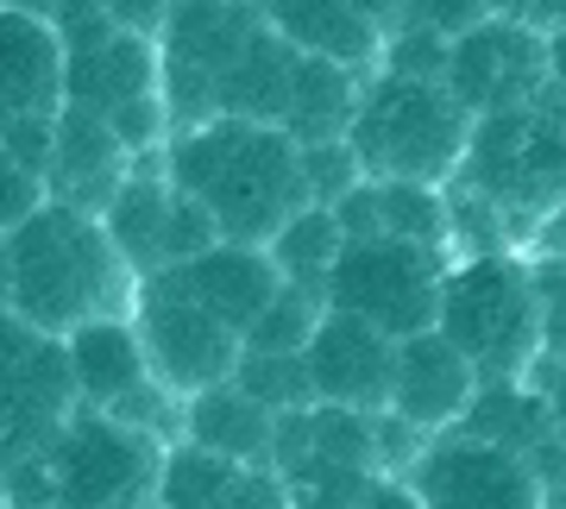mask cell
Returning <instances> with one entry per match:
<instances>
[{
	"instance_id": "3",
	"label": "cell",
	"mask_w": 566,
	"mask_h": 509,
	"mask_svg": "<svg viewBox=\"0 0 566 509\" xmlns=\"http://www.w3.org/2000/svg\"><path fill=\"white\" fill-rule=\"evenodd\" d=\"M479 114L434 76L403 70H371L359 88V114L346 139L359 151L365 177H416V183H460L465 145Z\"/></svg>"
},
{
	"instance_id": "6",
	"label": "cell",
	"mask_w": 566,
	"mask_h": 509,
	"mask_svg": "<svg viewBox=\"0 0 566 509\" xmlns=\"http://www.w3.org/2000/svg\"><path fill=\"white\" fill-rule=\"evenodd\" d=\"M447 271H453V245L403 240V233L346 240V252L327 271V303L359 308L397 340H409L422 327H441Z\"/></svg>"
},
{
	"instance_id": "15",
	"label": "cell",
	"mask_w": 566,
	"mask_h": 509,
	"mask_svg": "<svg viewBox=\"0 0 566 509\" xmlns=\"http://www.w3.org/2000/svg\"><path fill=\"white\" fill-rule=\"evenodd\" d=\"M485 384V371L465 359L460 340H447L441 327H422L397 347V396H390V415H403L416 434H441L460 428L472 396Z\"/></svg>"
},
{
	"instance_id": "14",
	"label": "cell",
	"mask_w": 566,
	"mask_h": 509,
	"mask_svg": "<svg viewBox=\"0 0 566 509\" xmlns=\"http://www.w3.org/2000/svg\"><path fill=\"white\" fill-rule=\"evenodd\" d=\"M397 333L378 327L359 308L327 303L315 340L303 347L308 378H315V403H346V409H371V415H390V396H397Z\"/></svg>"
},
{
	"instance_id": "7",
	"label": "cell",
	"mask_w": 566,
	"mask_h": 509,
	"mask_svg": "<svg viewBox=\"0 0 566 509\" xmlns=\"http://www.w3.org/2000/svg\"><path fill=\"white\" fill-rule=\"evenodd\" d=\"M44 453L57 471V503H158L164 434L145 422H126L76 396Z\"/></svg>"
},
{
	"instance_id": "36",
	"label": "cell",
	"mask_w": 566,
	"mask_h": 509,
	"mask_svg": "<svg viewBox=\"0 0 566 509\" xmlns=\"http://www.w3.org/2000/svg\"><path fill=\"white\" fill-rule=\"evenodd\" d=\"M51 333H39V327L25 321L20 308H0V371H13V365H25L32 352L44 347Z\"/></svg>"
},
{
	"instance_id": "37",
	"label": "cell",
	"mask_w": 566,
	"mask_h": 509,
	"mask_svg": "<svg viewBox=\"0 0 566 509\" xmlns=\"http://www.w3.org/2000/svg\"><path fill=\"white\" fill-rule=\"evenodd\" d=\"M102 7H107V13H114L120 25H126V32H151V39H158L177 0H102Z\"/></svg>"
},
{
	"instance_id": "16",
	"label": "cell",
	"mask_w": 566,
	"mask_h": 509,
	"mask_svg": "<svg viewBox=\"0 0 566 509\" xmlns=\"http://www.w3.org/2000/svg\"><path fill=\"white\" fill-rule=\"evenodd\" d=\"M70 102V44L39 7H0V107L13 114H63Z\"/></svg>"
},
{
	"instance_id": "2",
	"label": "cell",
	"mask_w": 566,
	"mask_h": 509,
	"mask_svg": "<svg viewBox=\"0 0 566 509\" xmlns=\"http://www.w3.org/2000/svg\"><path fill=\"white\" fill-rule=\"evenodd\" d=\"M7 240H13V308L51 340L102 315H133L139 303L145 277L133 271V258L95 208L51 195Z\"/></svg>"
},
{
	"instance_id": "10",
	"label": "cell",
	"mask_w": 566,
	"mask_h": 509,
	"mask_svg": "<svg viewBox=\"0 0 566 509\" xmlns=\"http://www.w3.org/2000/svg\"><path fill=\"white\" fill-rule=\"evenodd\" d=\"M403 485L428 509H535L547 503V478L510 441L479 428H441L403 466Z\"/></svg>"
},
{
	"instance_id": "42",
	"label": "cell",
	"mask_w": 566,
	"mask_h": 509,
	"mask_svg": "<svg viewBox=\"0 0 566 509\" xmlns=\"http://www.w3.org/2000/svg\"><path fill=\"white\" fill-rule=\"evenodd\" d=\"M523 20H528V25H542V32H554V25H566V0H528Z\"/></svg>"
},
{
	"instance_id": "24",
	"label": "cell",
	"mask_w": 566,
	"mask_h": 509,
	"mask_svg": "<svg viewBox=\"0 0 566 509\" xmlns=\"http://www.w3.org/2000/svg\"><path fill=\"white\" fill-rule=\"evenodd\" d=\"M359 88H365V70L334 63V57H308L303 51L290 107H283V126H290L303 145L346 139V126H353V114H359Z\"/></svg>"
},
{
	"instance_id": "32",
	"label": "cell",
	"mask_w": 566,
	"mask_h": 509,
	"mask_svg": "<svg viewBox=\"0 0 566 509\" xmlns=\"http://www.w3.org/2000/svg\"><path fill=\"white\" fill-rule=\"evenodd\" d=\"M0 145H7L25 170H39L44 183H51V158H57V114H13V120L0 126Z\"/></svg>"
},
{
	"instance_id": "5",
	"label": "cell",
	"mask_w": 566,
	"mask_h": 509,
	"mask_svg": "<svg viewBox=\"0 0 566 509\" xmlns=\"http://www.w3.org/2000/svg\"><path fill=\"white\" fill-rule=\"evenodd\" d=\"M441 333L460 340L465 359L485 378H528L542 352V303H535V271L516 252H465L447 271Z\"/></svg>"
},
{
	"instance_id": "28",
	"label": "cell",
	"mask_w": 566,
	"mask_h": 509,
	"mask_svg": "<svg viewBox=\"0 0 566 509\" xmlns=\"http://www.w3.org/2000/svg\"><path fill=\"white\" fill-rule=\"evenodd\" d=\"M385 70H403V76H434L447 82V63H453V39H441V32H428V25H397V32H385Z\"/></svg>"
},
{
	"instance_id": "46",
	"label": "cell",
	"mask_w": 566,
	"mask_h": 509,
	"mask_svg": "<svg viewBox=\"0 0 566 509\" xmlns=\"http://www.w3.org/2000/svg\"><path fill=\"white\" fill-rule=\"evenodd\" d=\"M0 126H7V107H0Z\"/></svg>"
},
{
	"instance_id": "20",
	"label": "cell",
	"mask_w": 566,
	"mask_h": 509,
	"mask_svg": "<svg viewBox=\"0 0 566 509\" xmlns=\"http://www.w3.org/2000/svg\"><path fill=\"white\" fill-rule=\"evenodd\" d=\"M259 13L308 57H334L353 70H378L385 57V32L353 0H259Z\"/></svg>"
},
{
	"instance_id": "12",
	"label": "cell",
	"mask_w": 566,
	"mask_h": 509,
	"mask_svg": "<svg viewBox=\"0 0 566 509\" xmlns=\"http://www.w3.org/2000/svg\"><path fill=\"white\" fill-rule=\"evenodd\" d=\"M63 359H70V378H76V396L95 409H114L126 422H145V428H170L164 409L182 403L177 390L158 384L151 371V352L139 340V321L133 315H102V321H82L76 333H63Z\"/></svg>"
},
{
	"instance_id": "11",
	"label": "cell",
	"mask_w": 566,
	"mask_h": 509,
	"mask_svg": "<svg viewBox=\"0 0 566 509\" xmlns=\"http://www.w3.org/2000/svg\"><path fill=\"white\" fill-rule=\"evenodd\" d=\"M88 107L120 132L133 151H164L170 139V95H164V44L151 32H114L102 51L70 57V102Z\"/></svg>"
},
{
	"instance_id": "27",
	"label": "cell",
	"mask_w": 566,
	"mask_h": 509,
	"mask_svg": "<svg viewBox=\"0 0 566 509\" xmlns=\"http://www.w3.org/2000/svg\"><path fill=\"white\" fill-rule=\"evenodd\" d=\"M233 384L252 390L264 409H277V415H290V409H308L315 403V378H308V359L303 352H240V371H233Z\"/></svg>"
},
{
	"instance_id": "21",
	"label": "cell",
	"mask_w": 566,
	"mask_h": 509,
	"mask_svg": "<svg viewBox=\"0 0 566 509\" xmlns=\"http://www.w3.org/2000/svg\"><path fill=\"white\" fill-rule=\"evenodd\" d=\"M182 434L202 441V447H214V453H227V459L271 466L277 409H264L252 390H240L227 378V384H208V390H196V396H182Z\"/></svg>"
},
{
	"instance_id": "34",
	"label": "cell",
	"mask_w": 566,
	"mask_h": 509,
	"mask_svg": "<svg viewBox=\"0 0 566 509\" xmlns=\"http://www.w3.org/2000/svg\"><path fill=\"white\" fill-rule=\"evenodd\" d=\"M491 13V0H409V25H428L441 39H460Z\"/></svg>"
},
{
	"instance_id": "38",
	"label": "cell",
	"mask_w": 566,
	"mask_h": 509,
	"mask_svg": "<svg viewBox=\"0 0 566 509\" xmlns=\"http://www.w3.org/2000/svg\"><path fill=\"white\" fill-rule=\"evenodd\" d=\"M353 7H359L365 20L378 25V32H397V25L409 20V0H353Z\"/></svg>"
},
{
	"instance_id": "39",
	"label": "cell",
	"mask_w": 566,
	"mask_h": 509,
	"mask_svg": "<svg viewBox=\"0 0 566 509\" xmlns=\"http://www.w3.org/2000/svg\"><path fill=\"white\" fill-rule=\"evenodd\" d=\"M547 82H554V95L566 102V25L547 32Z\"/></svg>"
},
{
	"instance_id": "43",
	"label": "cell",
	"mask_w": 566,
	"mask_h": 509,
	"mask_svg": "<svg viewBox=\"0 0 566 509\" xmlns=\"http://www.w3.org/2000/svg\"><path fill=\"white\" fill-rule=\"evenodd\" d=\"M0 308H13V240L0 233Z\"/></svg>"
},
{
	"instance_id": "1",
	"label": "cell",
	"mask_w": 566,
	"mask_h": 509,
	"mask_svg": "<svg viewBox=\"0 0 566 509\" xmlns=\"http://www.w3.org/2000/svg\"><path fill=\"white\" fill-rule=\"evenodd\" d=\"M164 170H170L177 189H189L214 208L227 240H252V245H271L315 202L303 170V139L277 120L214 114L202 126H177L164 139Z\"/></svg>"
},
{
	"instance_id": "17",
	"label": "cell",
	"mask_w": 566,
	"mask_h": 509,
	"mask_svg": "<svg viewBox=\"0 0 566 509\" xmlns=\"http://www.w3.org/2000/svg\"><path fill=\"white\" fill-rule=\"evenodd\" d=\"M170 277H177L189 296H202V303L214 308L221 321H233L240 333L259 321L264 308L277 303V289L290 284L283 265L271 258V245H252V240H214L208 252L170 265Z\"/></svg>"
},
{
	"instance_id": "9",
	"label": "cell",
	"mask_w": 566,
	"mask_h": 509,
	"mask_svg": "<svg viewBox=\"0 0 566 509\" xmlns=\"http://www.w3.org/2000/svg\"><path fill=\"white\" fill-rule=\"evenodd\" d=\"M259 0H177L164 20V95H170V132L202 126L221 114V82L259 25Z\"/></svg>"
},
{
	"instance_id": "25",
	"label": "cell",
	"mask_w": 566,
	"mask_h": 509,
	"mask_svg": "<svg viewBox=\"0 0 566 509\" xmlns=\"http://www.w3.org/2000/svg\"><path fill=\"white\" fill-rule=\"evenodd\" d=\"M340 252H346V226H340V214H334V202H308L303 214L271 240V258L283 265V277H290V284H315V289H327V271H334Z\"/></svg>"
},
{
	"instance_id": "30",
	"label": "cell",
	"mask_w": 566,
	"mask_h": 509,
	"mask_svg": "<svg viewBox=\"0 0 566 509\" xmlns=\"http://www.w3.org/2000/svg\"><path fill=\"white\" fill-rule=\"evenodd\" d=\"M535 271V303H542V352L560 359L566 352V252H528Z\"/></svg>"
},
{
	"instance_id": "19",
	"label": "cell",
	"mask_w": 566,
	"mask_h": 509,
	"mask_svg": "<svg viewBox=\"0 0 566 509\" xmlns=\"http://www.w3.org/2000/svg\"><path fill=\"white\" fill-rule=\"evenodd\" d=\"M139 151L88 107H63L57 114V158H51V195L102 214L114 202V189L133 177Z\"/></svg>"
},
{
	"instance_id": "18",
	"label": "cell",
	"mask_w": 566,
	"mask_h": 509,
	"mask_svg": "<svg viewBox=\"0 0 566 509\" xmlns=\"http://www.w3.org/2000/svg\"><path fill=\"white\" fill-rule=\"evenodd\" d=\"M158 503L208 509V503H290V478L277 466H245L202 441H170L158 471Z\"/></svg>"
},
{
	"instance_id": "45",
	"label": "cell",
	"mask_w": 566,
	"mask_h": 509,
	"mask_svg": "<svg viewBox=\"0 0 566 509\" xmlns=\"http://www.w3.org/2000/svg\"><path fill=\"white\" fill-rule=\"evenodd\" d=\"M20 7H39V13H51V7H57V0H20Z\"/></svg>"
},
{
	"instance_id": "13",
	"label": "cell",
	"mask_w": 566,
	"mask_h": 509,
	"mask_svg": "<svg viewBox=\"0 0 566 509\" xmlns=\"http://www.w3.org/2000/svg\"><path fill=\"white\" fill-rule=\"evenodd\" d=\"M447 88H453L472 114L542 102L547 88H554V82H547V32L516 20V13H485L472 32L453 39Z\"/></svg>"
},
{
	"instance_id": "4",
	"label": "cell",
	"mask_w": 566,
	"mask_h": 509,
	"mask_svg": "<svg viewBox=\"0 0 566 509\" xmlns=\"http://www.w3.org/2000/svg\"><path fill=\"white\" fill-rule=\"evenodd\" d=\"M460 189L504 208L510 226H535L566 202V102L547 88L542 102L479 114L460 163Z\"/></svg>"
},
{
	"instance_id": "47",
	"label": "cell",
	"mask_w": 566,
	"mask_h": 509,
	"mask_svg": "<svg viewBox=\"0 0 566 509\" xmlns=\"http://www.w3.org/2000/svg\"><path fill=\"white\" fill-rule=\"evenodd\" d=\"M0 7H7V0H0Z\"/></svg>"
},
{
	"instance_id": "22",
	"label": "cell",
	"mask_w": 566,
	"mask_h": 509,
	"mask_svg": "<svg viewBox=\"0 0 566 509\" xmlns=\"http://www.w3.org/2000/svg\"><path fill=\"white\" fill-rule=\"evenodd\" d=\"M170 208H177V183H170V170H164V151H158V158L145 151V158L133 163V177H126V183L114 189V202L102 208L107 233L120 240V252L133 258V271H139V277L164 271Z\"/></svg>"
},
{
	"instance_id": "8",
	"label": "cell",
	"mask_w": 566,
	"mask_h": 509,
	"mask_svg": "<svg viewBox=\"0 0 566 509\" xmlns=\"http://www.w3.org/2000/svg\"><path fill=\"white\" fill-rule=\"evenodd\" d=\"M133 321H139V340L151 352V371H158L164 390L177 396H196L208 384H227L240 371L245 333L233 321H221L202 296L170 277V271H151L139 284V303H133Z\"/></svg>"
},
{
	"instance_id": "44",
	"label": "cell",
	"mask_w": 566,
	"mask_h": 509,
	"mask_svg": "<svg viewBox=\"0 0 566 509\" xmlns=\"http://www.w3.org/2000/svg\"><path fill=\"white\" fill-rule=\"evenodd\" d=\"M523 7L528 0H491V13H516V20H523Z\"/></svg>"
},
{
	"instance_id": "40",
	"label": "cell",
	"mask_w": 566,
	"mask_h": 509,
	"mask_svg": "<svg viewBox=\"0 0 566 509\" xmlns=\"http://www.w3.org/2000/svg\"><path fill=\"white\" fill-rule=\"evenodd\" d=\"M535 252H566V202L535 226Z\"/></svg>"
},
{
	"instance_id": "41",
	"label": "cell",
	"mask_w": 566,
	"mask_h": 509,
	"mask_svg": "<svg viewBox=\"0 0 566 509\" xmlns=\"http://www.w3.org/2000/svg\"><path fill=\"white\" fill-rule=\"evenodd\" d=\"M547 409H554V428L566 441V352L554 359V378H547Z\"/></svg>"
},
{
	"instance_id": "31",
	"label": "cell",
	"mask_w": 566,
	"mask_h": 509,
	"mask_svg": "<svg viewBox=\"0 0 566 509\" xmlns=\"http://www.w3.org/2000/svg\"><path fill=\"white\" fill-rule=\"evenodd\" d=\"M51 202V183H44L39 170H25L7 145H0V233H13L25 214H39Z\"/></svg>"
},
{
	"instance_id": "33",
	"label": "cell",
	"mask_w": 566,
	"mask_h": 509,
	"mask_svg": "<svg viewBox=\"0 0 566 509\" xmlns=\"http://www.w3.org/2000/svg\"><path fill=\"white\" fill-rule=\"evenodd\" d=\"M51 20H57L63 44H70V57H82V51H102V44L120 32V20L107 13L102 0H57V7H51Z\"/></svg>"
},
{
	"instance_id": "23",
	"label": "cell",
	"mask_w": 566,
	"mask_h": 509,
	"mask_svg": "<svg viewBox=\"0 0 566 509\" xmlns=\"http://www.w3.org/2000/svg\"><path fill=\"white\" fill-rule=\"evenodd\" d=\"M296 63H303V51L283 39L271 20H259L252 39H245V51L233 57V70L221 82V114L283 126V107H290V88H296Z\"/></svg>"
},
{
	"instance_id": "26",
	"label": "cell",
	"mask_w": 566,
	"mask_h": 509,
	"mask_svg": "<svg viewBox=\"0 0 566 509\" xmlns=\"http://www.w3.org/2000/svg\"><path fill=\"white\" fill-rule=\"evenodd\" d=\"M322 315H327V289H315V284H283L277 303H271L259 321L245 327V347H252V352H303L308 340H315Z\"/></svg>"
},
{
	"instance_id": "35",
	"label": "cell",
	"mask_w": 566,
	"mask_h": 509,
	"mask_svg": "<svg viewBox=\"0 0 566 509\" xmlns=\"http://www.w3.org/2000/svg\"><path fill=\"white\" fill-rule=\"evenodd\" d=\"M334 214H340L346 240H371V233H385V221H378V183H371V177H359V183L346 189L340 202H334Z\"/></svg>"
},
{
	"instance_id": "29",
	"label": "cell",
	"mask_w": 566,
	"mask_h": 509,
	"mask_svg": "<svg viewBox=\"0 0 566 509\" xmlns=\"http://www.w3.org/2000/svg\"><path fill=\"white\" fill-rule=\"evenodd\" d=\"M303 170H308V195H315V202H340L346 189L365 177L353 139H315V145H303Z\"/></svg>"
}]
</instances>
